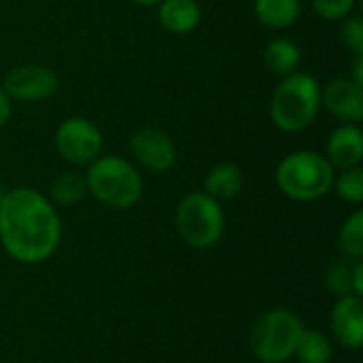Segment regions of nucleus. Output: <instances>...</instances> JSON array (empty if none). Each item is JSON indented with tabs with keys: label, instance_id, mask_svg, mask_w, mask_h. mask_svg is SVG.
Here are the masks:
<instances>
[{
	"label": "nucleus",
	"instance_id": "obj_1",
	"mask_svg": "<svg viewBox=\"0 0 363 363\" xmlns=\"http://www.w3.org/2000/svg\"><path fill=\"white\" fill-rule=\"evenodd\" d=\"M62 242L55 204L34 187H15L0 200V245L21 264L47 262Z\"/></svg>",
	"mask_w": 363,
	"mask_h": 363
},
{
	"label": "nucleus",
	"instance_id": "obj_2",
	"mask_svg": "<svg viewBox=\"0 0 363 363\" xmlns=\"http://www.w3.org/2000/svg\"><path fill=\"white\" fill-rule=\"evenodd\" d=\"M321 111V85L308 74L296 70L281 79L270 98V119L285 134L304 132L315 123Z\"/></svg>",
	"mask_w": 363,
	"mask_h": 363
},
{
	"label": "nucleus",
	"instance_id": "obj_3",
	"mask_svg": "<svg viewBox=\"0 0 363 363\" xmlns=\"http://www.w3.org/2000/svg\"><path fill=\"white\" fill-rule=\"evenodd\" d=\"M85 183L87 194L115 211L136 206L145 191L143 174L121 155H100L87 164Z\"/></svg>",
	"mask_w": 363,
	"mask_h": 363
},
{
	"label": "nucleus",
	"instance_id": "obj_4",
	"mask_svg": "<svg viewBox=\"0 0 363 363\" xmlns=\"http://www.w3.org/2000/svg\"><path fill=\"white\" fill-rule=\"evenodd\" d=\"M336 170L323 153L300 149L285 155L274 172L279 189L296 202H315L332 191Z\"/></svg>",
	"mask_w": 363,
	"mask_h": 363
},
{
	"label": "nucleus",
	"instance_id": "obj_5",
	"mask_svg": "<svg viewBox=\"0 0 363 363\" xmlns=\"http://www.w3.org/2000/svg\"><path fill=\"white\" fill-rule=\"evenodd\" d=\"M304 332L302 319L289 308H272L255 319L249 332V349L262 363H285L296 353Z\"/></svg>",
	"mask_w": 363,
	"mask_h": 363
},
{
	"label": "nucleus",
	"instance_id": "obj_6",
	"mask_svg": "<svg viewBox=\"0 0 363 363\" xmlns=\"http://www.w3.org/2000/svg\"><path fill=\"white\" fill-rule=\"evenodd\" d=\"M174 223L187 247L206 251L221 240L225 230V213L221 202L208 194L191 191L179 202Z\"/></svg>",
	"mask_w": 363,
	"mask_h": 363
},
{
	"label": "nucleus",
	"instance_id": "obj_7",
	"mask_svg": "<svg viewBox=\"0 0 363 363\" xmlns=\"http://www.w3.org/2000/svg\"><path fill=\"white\" fill-rule=\"evenodd\" d=\"M53 145L64 162L72 166H87L102 155L104 136L91 119L74 115L66 117L57 125Z\"/></svg>",
	"mask_w": 363,
	"mask_h": 363
},
{
	"label": "nucleus",
	"instance_id": "obj_8",
	"mask_svg": "<svg viewBox=\"0 0 363 363\" xmlns=\"http://www.w3.org/2000/svg\"><path fill=\"white\" fill-rule=\"evenodd\" d=\"M2 89L11 100L17 102H45L55 96L60 81L49 66L19 64L2 77Z\"/></svg>",
	"mask_w": 363,
	"mask_h": 363
},
{
	"label": "nucleus",
	"instance_id": "obj_9",
	"mask_svg": "<svg viewBox=\"0 0 363 363\" xmlns=\"http://www.w3.org/2000/svg\"><path fill=\"white\" fill-rule=\"evenodd\" d=\"M130 153L149 172L164 174L177 164V145L166 130L140 128L130 136Z\"/></svg>",
	"mask_w": 363,
	"mask_h": 363
},
{
	"label": "nucleus",
	"instance_id": "obj_10",
	"mask_svg": "<svg viewBox=\"0 0 363 363\" xmlns=\"http://www.w3.org/2000/svg\"><path fill=\"white\" fill-rule=\"evenodd\" d=\"M321 106L340 123H359L363 119V87L347 77L332 79L321 87Z\"/></svg>",
	"mask_w": 363,
	"mask_h": 363
},
{
	"label": "nucleus",
	"instance_id": "obj_11",
	"mask_svg": "<svg viewBox=\"0 0 363 363\" xmlns=\"http://www.w3.org/2000/svg\"><path fill=\"white\" fill-rule=\"evenodd\" d=\"M330 328L336 342L349 351H359L363 345V302L359 296H342L332 308Z\"/></svg>",
	"mask_w": 363,
	"mask_h": 363
},
{
	"label": "nucleus",
	"instance_id": "obj_12",
	"mask_svg": "<svg viewBox=\"0 0 363 363\" xmlns=\"http://www.w3.org/2000/svg\"><path fill=\"white\" fill-rule=\"evenodd\" d=\"M334 170H347L362 166L363 160V132L359 123H340L328 138L325 153Z\"/></svg>",
	"mask_w": 363,
	"mask_h": 363
},
{
	"label": "nucleus",
	"instance_id": "obj_13",
	"mask_svg": "<svg viewBox=\"0 0 363 363\" xmlns=\"http://www.w3.org/2000/svg\"><path fill=\"white\" fill-rule=\"evenodd\" d=\"M157 19L170 34H191L202 21V9L198 0H162L157 4Z\"/></svg>",
	"mask_w": 363,
	"mask_h": 363
},
{
	"label": "nucleus",
	"instance_id": "obj_14",
	"mask_svg": "<svg viewBox=\"0 0 363 363\" xmlns=\"http://www.w3.org/2000/svg\"><path fill=\"white\" fill-rule=\"evenodd\" d=\"M242 187H245V174L240 166L232 162H221L206 172L202 191L215 198L217 202H223V200H234L242 191Z\"/></svg>",
	"mask_w": 363,
	"mask_h": 363
},
{
	"label": "nucleus",
	"instance_id": "obj_15",
	"mask_svg": "<svg viewBox=\"0 0 363 363\" xmlns=\"http://www.w3.org/2000/svg\"><path fill=\"white\" fill-rule=\"evenodd\" d=\"M300 62H302V51L298 43H294L291 38H285V36L272 38L264 49L266 68L281 79L287 74H294L300 68Z\"/></svg>",
	"mask_w": 363,
	"mask_h": 363
},
{
	"label": "nucleus",
	"instance_id": "obj_16",
	"mask_svg": "<svg viewBox=\"0 0 363 363\" xmlns=\"http://www.w3.org/2000/svg\"><path fill=\"white\" fill-rule=\"evenodd\" d=\"M255 17L259 23L272 30H285L294 26L302 15L300 0H255Z\"/></svg>",
	"mask_w": 363,
	"mask_h": 363
},
{
	"label": "nucleus",
	"instance_id": "obj_17",
	"mask_svg": "<svg viewBox=\"0 0 363 363\" xmlns=\"http://www.w3.org/2000/svg\"><path fill=\"white\" fill-rule=\"evenodd\" d=\"M87 196V183L85 174L79 172H64L53 179L49 187V200L55 206H74Z\"/></svg>",
	"mask_w": 363,
	"mask_h": 363
},
{
	"label": "nucleus",
	"instance_id": "obj_18",
	"mask_svg": "<svg viewBox=\"0 0 363 363\" xmlns=\"http://www.w3.org/2000/svg\"><path fill=\"white\" fill-rule=\"evenodd\" d=\"M294 355L300 363H330L334 357V347L323 332L304 328Z\"/></svg>",
	"mask_w": 363,
	"mask_h": 363
},
{
	"label": "nucleus",
	"instance_id": "obj_19",
	"mask_svg": "<svg viewBox=\"0 0 363 363\" xmlns=\"http://www.w3.org/2000/svg\"><path fill=\"white\" fill-rule=\"evenodd\" d=\"M338 198L349 204H362L363 202V168L353 166L347 170H340L338 177H334V185Z\"/></svg>",
	"mask_w": 363,
	"mask_h": 363
},
{
	"label": "nucleus",
	"instance_id": "obj_20",
	"mask_svg": "<svg viewBox=\"0 0 363 363\" xmlns=\"http://www.w3.org/2000/svg\"><path fill=\"white\" fill-rule=\"evenodd\" d=\"M338 242H340V249L349 255V257H355V259H362L363 257V213L362 211H355L340 228V234H338Z\"/></svg>",
	"mask_w": 363,
	"mask_h": 363
},
{
	"label": "nucleus",
	"instance_id": "obj_21",
	"mask_svg": "<svg viewBox=\"0 0 363 363\" xmlns=\"http://www.w3.org/2000/svg\"><path fill=\"white\" fill-rule=\"evenodd\" d=\"M325 287L342 298V296H355V285H353V266L345 264V262H336L334 266L328 268V274H325Z\"/></svg>",
	"mask_w": 363,
	"mask_h": 363
},
{
	"label": "nucleus",
	"instance_id": "obj_22",
	"mask_svg": "<svg viewBox=\"0 0 363 363\" xmlns=\"http://www.w3.org/2000/svg\"><path fill=\"white\" fill-rule=\"evenodd\" d=\"M340 40L353 55H363V19L359 15H349L342 19Z\"/></svg>",
	"mask_w": 363,
	"mask_h": 363
},
{
	"label": "nucleus",
	"instance_id": "obj_23",
	"mask_svg": "<svg viewBox=\"0 0 363 363\" xmlns=\"http://www.w3.org/2000/svg\"><path fill=\"white\" fill-rule=\"evenodd\" d=\"M355 0H313L315 13L323 21H342L353 13Z\"/></svg>",
	"mask_w": 363,
	"mask_h": 363
},
{
	"label": "nucleus",
	"instance_id": "obj_24",
	"mask_svg": "<svg viewBox=\"0 0 363 363\" xmlns=\"http://www.w3.org/2000/svg\"><path fill=\"white\" fill-rule=\"evenodd\" d=\"M11 113H13V100L6 96V91H4L2 85H0V128L9 123Z\"/></svg>",
	"mask_w": 363,
	"mask_h": 363
},
{
	"label": "nucleus",
	"instance_id": "obj_25",
	"mask_svg": "<svg viewBox=\"0 0 363 363\" xmlns=\"http://www.w3.org/2000/svg\"><path fill=\"white\" fill-rule=\"evenodd\" d=\"M353 285H355V296H363V262H357L353 266Z\"/></svg>",
	"mask_w": 363,
	"mask_h": 363
},
{
	"label": "nucleus",
	"instance_id": "obj_26",
	"mask_svg": "<svg viewBox=\"0 0 363 363\" xmlns=\"http://www.w3.org/2000/svg\"><path fill=\"white\" fill-rule=\"evenodd\" d=\"M353 83L363 87V55H355V64H353V77H349Z\"/></svg>",
	"mask_w": 363,
	"mask_h": 363
},
{
	"label": "nucleus",
	"instance_id": "obj_27",
	"mask_svg": "<svg viewBox=\"0 0 363 363\" xmlns=\"http://www.w3.org/2000/svg\"><path fill=\"white\" fill-rule=\"evenodd\" d=\"M132 4H136V6H145V9H151V6H157L162 0H130Z\"/></svg>",
	"mask_w": 363,
	"mask_h": 363
},
{
	"label": "nucleus",
	"instance_id": "obj_28",
	"mask_svg": "<svg viewBox=\"0 0 363 363\" xmlns=\"http://www.w3.org/2000/svg\"><path fill=\"white\" fill-rule=\"evenodd\" d=\"M2 194H4V191H2V189H0V200H2Z\"/></svg>",
	"mask_w": 363,
	"mask_h": 363
}]
</instances>
